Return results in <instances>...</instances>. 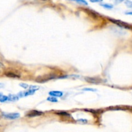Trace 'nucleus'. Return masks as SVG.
Returning <instances> with one entry per match:
<instances>
[{
	"instance_id": "4be33fe9",
	"label": "nucleus",
	"mask_w": 132,
	"mask_h": 132,
	"mask_svg": "<svg viewBox=\"0 0 132 132\" xmlns=\"http://www.w3.org/2000/svg\"><path fill=\"white\" fill-rule=\"evenodd\" d=\"M1 95H2V94H1V93H0V96H1Z\"/></svg>"
},
{
	"instance_id": "423d86ee",
	"label": "nucleus",
	"mask_w": 132,
	"mask_h": 132,
	"mask_svg": "<svg viewBox=\"0 0 132 132\" xmlns=\"http://www.w3.org/2000/svg\"><path fill=\"white\" fill-rule=\"evenodd\" d=\"M49 95L55 97H61L63 95V92L61 91H51L49 92Z\"/></svg>"
},
{
	"instance_id": "0eeeda50",
	"label": "nucleus",
	"mask_w": 132,
	"mask_h": 132,
	"mask_svg": "<svg viewBox=\"0 0 132 132\" xmlns=\"http://www.w3.org/2000/svg\"><path fill=\"white\" fill-rule=\"evenodd\" d=\"M5 75H6L7 77H20L21 76L20 74H18L16 73H14V72H11V71H9V72H6L5 73Z\"/></svg>"
},
{
	"instance_id": "a211bd4d",
	"label": "nucleus",
	"mask_w": 132,
	"mask_h": 132,
	"mask_svg": "<svg viewBox=\"0 0 132 132\" xmlns=\"http://www.w3.org/2000/svg\"><path fill=\"white\" fill-rule=\"evenodd\" d=\"M103 0H90V2L92 3H99V2H101L103 1Z\"/></svg>"
},
{
	"instance_id": "dca6fc26",
	"label": "nucleus",
	"mask_w": 132,
	"mask_h": 132,
	"mask_svg": "<svg viewBox=\"0 0 132 132\" xmlns=\"http://www.w3.org/2000/svg\"><path fill=\"white\" fill-rule=\"evenodd\" d=\"M77 122H80V123L82 124H86L88 122V121L86 119H78L77 120Z\"/></svg>"
},
{
	"instance_id": "9b49d317",
	"label": "nucleus",
	"mask_w": 132,
	"mask_h": 132,
	"mask_svg": "<svg viewBox=\"0 0 132 132\" xmlns=\"http://www.w3.org/2000/svg\"><path fill=\"white\" fill-rule=\"evenodd\" d=\"M8 101V96L6 95H1L0 96V102L1 103H4V102H6Z\"/></svg>"
},
{
	"instance_id": "aec40b11",
	"label": "nucleus",
	"mask_w": 132,
	"mask_h": 132,
	"mask_svg": "<svg viewBox=\"0 0 132 132\" xmlns=\"http://www.w3.org/2000/svg\"><path fill=\"white\" fill-rule=\"evenodd\" d=\"M126 14H127V15H132V11H130V12H126V13H125Z\"/></svg>"
},
{
	"instance_id": "39448f33",
	"label": "nucleus",
	"mask_w": 132,
	"mask_h": 132,
	"mask_svg": "<svg viewBox=\"0 0 132 132\" xmlns=\"http://www.w3.org/2000/svg\"><path fill=\"white\" fill-rule=\"evenodd\" d=\"M42 112H39V111L37 110H32L30 112H28L27 114V117H37V116H40L43 114Z\"/></svg>"
},
{
	"instance_id": "ddd939ff",
	"label": "nucleus",
	"mask_w": 132,
	"mask_h": 132,
	"mask_svg": "<svg viewBox=\"0 0 132 132\" xmlns=\"http://www.w3.org/2000/svg\"><path fill=\"white\" fill-rule=\"evenodd\" d=\"M19 86H21V88H23L24 89H27L29 88V85H28V84L27 83H20L19 84Z\"/></svg>"
},
{
	"instance_id": "2eb2a0df",
	"label": "nucleus",
	"mask_w": 132,
	"mask_h": 132,
	"mask_svg": "<svg viewBox=\"0 0 132 132\" xmlns=\"http://www.w3.org/2000/svg\"><path fill=\"white\" fill-rule=\"evenodd\" d=\"M57 114L59 115V116H70V115L68 114L67 112H57Z\"/></svg>"
},
{
	"instance_id": "9d476101",
	"label": "nucleus",
	"mask_w": 132,
	"mask_h": 132,
	"mask_svg": "<svg viewBox=\"0 0 132 132\" xmlns=\"http://www.w3.org/2000/svg\"><path fill=\"white\" fill-rule=\"evenodd\" d=\"M47 101H48L50 102H52V103H57V102L58 101L57 99L54 96L48 97L47 98Z\"/></svg>"
},
{
	"instance_id": "f03ea898",
	"label": "nucleus",
	"mask_w": 132,
	"mask_h": 132,
	"mask_svg": "<svg viewBox=\"0 0 132 132\" xmlns=\"http://www.w3.org/2000/svg\"><path fill=\"white\" fill-rule=\"evenodd\" d=\"M55 78V75L49 74V75H45L44 76H39L37 78H36V81L38 82H46V81H49L50 79Z\"/></svg>"
},
{
	"instance_id": "20e7f679",
	"label": "nucleus",
	"mask_w": 132,
	"mask_h": 132,
	"mask_svg": "<svg viewBox=\"0 0 132 132\" xmlns=\"http://www.w3.org/2000/svg\"><path fill=\"white\" fill-rule=\"evenodd\" d=\"M110 21L112 22H113V23L116 24L117 25L119 26V27H122V28H130V27L127 24V23H125V22L122 21H120V20H116V19H110Z\"/></svg>"
},
{
	"instance_id": "6e6552de",
	"label": "nucleus",
	"mask_w": 132,
	"mask_h": 132,
	"mask_svg": "<svg viewBox=\"0 0 132 132\" xmlns=\"http://www.w3.org/2000/svg\"><path fill=\"white\" fill-rule=\"evenodd\" d=\"M19 97L18 96V95H12V94H10L8 96V101H16L19 99Z\"/></svg>"
},
{
	"instance_id": "f3484780",
	"label": "nucleus",
	"mask_w": 132,
	"mask_h": 132,
	"mask_svg": "<svg viewBox=\"0 0 132 132\" xmlns=\"http://www.w3.org/2000/svg\"><path fill=\"white\" fill-rule=\"evenodd\" d=\"M84 91H92V92H97L96 89L94 88H83Z\"/></svg>"
},
{
	"instance_id": "1a4fd4ad",
	"label": "nucleus",
	"mask_w": 132,
	"mask_h": 132,
	"mask_svg": "<svg viewBox=\"0 0 132 132\" xmlns=\"http://www.w3.org/2000/svg\"><path fill=\"white\" fill-rule=\"evenodd\" d=\"M101 6H103L104 8H105V9H113V6L112 5H111V4H108V3H103V4H101Z\"/></svg>"
},
{
	"instance_id": "7ed1b4c3",
	"label": "nucleus",
	"mask_w": 132,
	"mask_h": 132,
	"mask_svg": "<svg viewBox=\"0 0 132 132\" xmlns=\"http://www.w3.org/2000/svg\"><path fill=\"white\" fill-rule=\"evenodd\" d=\"M2 116L5 119L10 120H14L20 117V114L18 113H3Z\"/></svg>"
},
{
	"instance_id": "412c9836",
	"label": "nucleus",
	"mask_w": 132,
	"mask_h": 132,
	"mask_svg": "<svg viewBox=\"0 0 132 132\" xmlns=\"http://www.w3.org/2000/svg\"><path fill=\"white\" fill-rule=\"evenodd\" d=\"M4 87V85L3 83H0V89L3 88Z\"/></svg>"
},
{
	"instance_id": "f8f14e48",
	"label": "nucleus",
	"mask_w": 132,
	"mask_h": 132,
	"mask_svg": "<svg viewBox=\"0 0 132 132\" xmlns=\"http://www.w3.org/2000/svg\"><path fill=\"white\" fill-rule=\"evenodd\" d=\"M125 5H126V6H128V8H131V9H132V1H130V0H126V1H125Z\"/></svg>"
},
{
	"instance_id": "f257e3e1",
	"label": "nucleus",
	"mask_w": 132,
	"mask_h": 132,
	"mask_svg": "<svg viewBox=\"0 0 132 132\" xmlns=\"http://www.w3.org/2000/svg\"><path fill=\"white\" fill-rule=\"evenodd\" d=\"M29 88L30 89L28 91L19 92L18 94V96L19 97H24L28 96V95H32L36 92V90H39V87H37V86H30Z\"/></svg>"
},
{
	"instance_id": "6ab92c4d",
	"label": "nucleus",
	"mask_w": 132,
	"mask_h": 132,
	"mask_svg": "<svg viewBox=\"0 0 132 132\" xmlns=\"http://www.w3.org/2000/svg\"><path fill=\"white\" fill-rule=\"evenodd\" d=\"M125 0H114V2L116 3V4H119L120 3L122 2V1H124Z\"/></svg>"
},
{
	"instance_id": "4468645a",
	"label": "nucleus",
	"mask_w": 132,
	"mask_h": 132,
	"mask_svg": "<svg viewBox=\"0 0 132 132\" xmlns=\"http://www.w3.org/2000/svg\"><path fill=\"white\" fill-rule=\"evenodd\" d=\"M75 1H76V2L79 3L80 4H83V5H88V3L86 2L85 0H76Z\"/></svg>"
}]
</instances>
